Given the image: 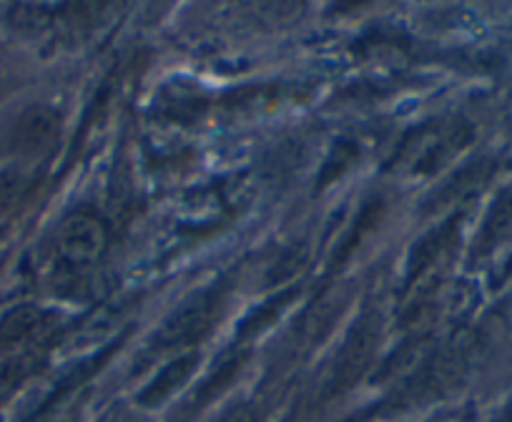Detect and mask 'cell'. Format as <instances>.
Masks as SVG:
<instances>
[{
  "instance_id": "obj_1",
  "label": "cell",
  "mask_w": 512,
  "mask_h": 422,
  "mask_svg": "<svg viewBox=\"0 0 512 422\" xmlns=\"http://www.w3.org/2000/svg\"><path fill=\"white\" fill-rule=\"evenodd\" d=\"M379 342V317L377 314H364L362 320L352 327V332L344 340L337 360H334L332 377L327 382V397H339L352 390L364 372L369 370L377 352Z\"/></svg>"
},
{
  "instance_id": "obj_2",
  "label": "cell",
  "mask_w": 512,
  "mask_h": 422,
  "mask_svg": "<svg viewBox=\"0 0 512 422\" xmlns=\"http://www.w3.org/2000/svg\"><path fill=\"white\" fill-rule=\"evenodd\" d=\"M221 289H204L186 299L176 312H171L164 320L161 330L156 332V345L159 347H181L199 342L214 325L216 314L221 307Z\"/></svg>"
},
{
  "instance_id": "obj_3",
  "label": "cell",
  "mask_w": 512,
  "mask_h": 422,
  "mask_svg": "<svg viewBox=\"0 0 512 422\" xmlns=\"http://www.w3.org/2000/svg\"><path fill=\"white\" fill-rule=\"evenodd\" d=\"M108 249V229L96 214L76 211L63 219L61 229L56 234L58 257L73 267H88L96 264Z\"/></svg>"
},
{
  "instance_id": "obj_4",
  "label": "cell",
  "mask_w": 512,
  "mask_h": 422,
  "mask_svg": "<svg viewBox=\"0 0 512 422\" xmlns=\"http://www.w3.org/2000/svg\"><path fill=\"white\" fill-rule=\"evenodd\" d=\"M465 370V357L457 350H445L440 355L432 357L417 375L402 387L400 397H397V407L405 405H420V402L440 397L442 392L450 390Z\"/></svg>"
},
{
  "instance_id": "obj_5",
  "label": "cell",
  "mask_w": 512,
  "mask_h": 422,
  "mask_svg": "<svg viewBox=\"0 0 512 422\" xmlns=\"http://www.w3.org/2000/svg\"><path fill=\"white\" fill-rule=\"evenodd\" d=\"M61 139V116L48 106H31L18 119L13 144L21 154L41 156L51 151Z\"/></svg>"
},
{
  "instance_id": "obj_6",
  "label": "cell",
  "mask_w": 512,
  "mask_h": 422,
  "mask_svg": "<svg viewBox=\"0 0 512 422\" xmlns=\"http://www.w3.org/2000/svg\"><path fill=\"white\" fill-rule=\"evenodd\" d=\"M196 365H199V352H194V350L186 352V355H181V357H176L174 362H169V365H166L164 370L156 375V380L151 382V385L139 395L141 405L144 407L164 405V402L169 400V397L174 395V392L179 390V387L184 385L191 375H194Z\"/></svg>"
},
{
  "instance_id": "obj_7",
  "label": "cell",
  "mask_w": 512,
  "mask_h": 422,
  "mask_svg": "<svg viewBox=\"0 0 512 422\" xmlns=\"http://www.w3.org/2000/svg\"><path fill=\"white\" fill-rule=\"evenodd\" d=\"M43 317H46L43 309L33 307V304H23V307L11 309L0 320V350H11V347L21 345V342L31 340L43 327Z\"/></svg>"
},
{
  "instance_id": "obj_8",
  "label": "cell",
  "mask_w": 512,
  "mask_h": 422,
  "mask_svg": "<svg viewBox=\"0 0 512 422\" xmlns=\"http://www.w3.org/2000/svg\"><path fill=\"white\" fill-rule=\"evenodd\" d=\"M510 232H512V186L502 191L500 199H497L495 206L490 209V217H487L485 229H482L480 249L482 252H490V249L497 247V244H500Z\"/></svg>"
},
{
  "instance_id": "obj_9",
  "label": "cell",
  "mask_w": 512,
  "mask_h": 422,
  "mask_svg": "<svg viewBox=\"0 0 512 422\" xmlns=\"http://www.w3.org/2000/svg\"><path fill=\"white\" fill-rule=\"evenodd\" d=\"M31 186V174L26 169L0 171V211L16 204Z\"/></svg>"
},
{
  "instance_id": "obj_10",
  "label": "cell",
  "mask_w": 512,
  "mask_h": 422,
  "mask_svg": "<svg viewBox=\"0 0 512 422\" xmlns=\"http://www.w3.org/2000/svg\"><path fill=\"white\" fill-rule=\"evenodd\" d=\"M221 422H259V415H256L251 407L239 405V407H234V410L226 412V415L221 417Z\"/></svg>"
},
{
  "instance_id": "obj_11",
  "label": "cell",
  "mask_w": 512,
  "mask_h": 422,
  "mask_svg": "<svg viewBox=\"0 0 512 422\" xmlns=\"http://www.w3.org/2000/svg\"><path fill=\"white\" fill-rule=\"evenodd\" d=\"M495 422H512V407H510V410L505 412V415L500 417V420H495Z\"/></svg>"
}]
</instances>
